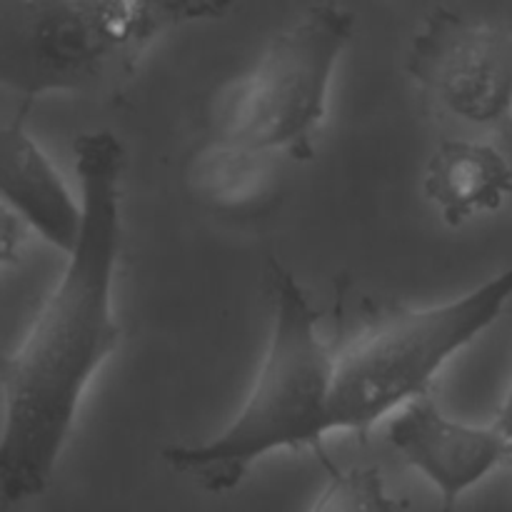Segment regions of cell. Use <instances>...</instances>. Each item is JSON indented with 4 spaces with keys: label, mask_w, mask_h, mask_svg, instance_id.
<instances>
[{
    "label": "cell",
    "mask_w": 512,
    "mask_h": 512,
    "mask_svg": "<svg viewBox=\"0 0 512 512\" xmlns=\"http://www.w3.org/2000/svg\"><path fill=\"white\" fill-rule=\"evenodd\" d=\"M73 158L78 238L23 343L0 363L5 505L40 498L50 488L85 390L120 345L113 288L123 243L125 148L110 130H90L75 138Z\"/></svg>",
    "instance_id": "6da1fadb"
},
{
    "label": "cell",
    "mask_w": 512,
    "mask_h": 512,
    "mask_svg": "<svg viewBox=\"0 0 512 512\" xmlns=\"http://www.w3.org/2000/svg\"><path fill=\"white\" fill-rule=\"evenodd\" d=\"M233 10L210 0H0V88L25 103L118 100L160 40Z\"/></svg>",
    "instance_id": "7a4b0ae2"
},
{
    "label": "cell",
    "mask_w": 512,
    "mask_h": 512,
    "mask_svg": "<svg viewBox=\"0 0 512 512\" xmlns=\"http://www.w3.org/2000/svg\"><path fill=\"white\" fill-rule=\"evenodd\" d=\"M270 333L253 385L235 418L203 443L170 445L163 460L208 493L238 488L258 460L323 443L333 428L335 355L298 275L268 260Z\"/></svg>",
    "instance_id": "3957f363"
},
{
    "label": "cell",
    "mask_w": 512,
    "mask_h": 512,
    "mask_svg": "<svg viewBox=\"0 0 512 512\" xmlns=\"http://www.w3.org/2000/svg\"><path fill=\"white\" fill-rule=\"evenodd\" d=\"M353 35V10L308 5L248 73L215 90L205 110L208 138L265 158L313 160L335 68Z\"/></svg>",
    "instance_id": "277c9868"
},
{
    "label": "cell",
    "mask_w": 512,
    "mask_h": 512,
    "mask_svg": "<svg viewBox=\"0 0 512 512\" xmlns=\"http://www.w3.org/2000/svg\"><path fill=\"white\" fill-rule=\"evenodd\" d=\"M512 298V265L460 298L393 308L335 355V433H370L380 420L430 393L450 358L490 328Z\"/></svg>",
    "instance_id": "5b68a950"
},
{
    "label": "cell",
    "mask_w": 512,
    "mask_h": 512,
    "mask_svg": "<svg viewBox=\"0 0 512 512\" xmlns=\"http://www.w3.org/2000/svg\"><path fill=\"white\" fill-rule=\"evenodd\" d=\"M405 73L440 113L503 128L512 118V25L438 5L410 40Z\"/></svg>",
    "instance_id": "8992f818"
},
{
    "label": "cell",
    "mask_w": 512,
    "mask_h": 512,
    "mask_svg": "<svg viewBox=\"0 0 512 512\" xmlns=\"http://www.w3.org/2000/svg\"><path fill=\"white\" fill-rule=\"evenodd\" d=\"M388 440L395 453L440 493V508H458L468 490L510 460V440L495 425H470L443 413L433 390L393 413Z\"/></svg>",
    "instance_id": "52a82bcc"
},
{
    "label": "cell",
    "mask_w": 512,
    "mask_h": 512,
    "mask_svg": "<svg viewBox=\"0 0 512 512\" xmlns=\"http://www.w3.org/2000/svg\"><path fill=\"white\" fill-rule=\"evenodd\" d=\"M23 118L20 110L18 118L0 125V208L65 255L78 238L80 200L28 133Z\"/></svg>",
    "instance_id": "ba28073f"
},
{
    "label": "cell",
    "mask_w": 512,
    "mask_h": 512,
    "mask_svg": "<svg viewBox=\"0 0 512 512\" xmlns=\"http://www.w3.org/2000/svg\"><path fill=\"white\" fill-rule=\"evenodd\" d=\"M423 190L445 225L460 228L475 215L503 208L512 195V165L485 140L450 138L430 155Z\"/></svg>",
    "instance_id": "9c48e42d"
},
{
    "label": "cell",
    "mask_w": 512,
    "mask_h": 512,
    "mask_svg": "<svg viewBox=\"0 0 512 512\" xmlns=\"http://www.w3.org/2000/svg\"><path fill=\"white\" fill-rule=\"evenodd\" d=\"M275 168V158L205 138L185 163V185L208 208L245 213L273 198Z\"/></svg>",
    "instance_id": "30bf717a"
},
{
    "label": "cell",
    "mask_w": 512,
    "mask_h": 512,
    "mask_svg": "<svg viewBox=\"0 0 512 512\" xmlns=\"http://www.w3.org/2000/svg\"><path fill=\"white\" fill-rule=\"evenodd\" d=\"M310 512H405V505L388 493L380 468L355 465L330 470L328 483Z\"/></svg>",
    "instance_id": "8fae6325"
},
{
    "label": "cell",
    "mask_w": 512,
    "mask_h": 512,
    "mask_svg": "<svg viewBox=\"0 0 512 512\" xmlns=\"http://www.w3.org/2000/svg\"><path fill=\"white\" fill-rule=\"evenodd\" d=\"M493 425H495V430H498V433H503L505 438L512 440V385H510L508 395H505L503 408H500L498 418H495Z\"/></svg>",
    "instance_id": "7c38bea8"
},
{
    "label": "cell",
    "mask_w": 512,
    "mask_h": 512,
    "mask_svg": "<svg viewBox=\"0 0 512 512\" xmlns=\"http://www.w3.org/2000/svg\"><path fill=\"white\" fill-rule=\"evenodd\" d=\"M440 512H455V510H450V508H440Z\"/></svg>",
    "instance_id": "4fadbf2b"
},
{
    "label": "cell",
    "mask_w": 512,
    "mask_h": 512,
    "mask_svg": "<svg viewBox=\"0 0 512 512\" xmlns=\"http://www.w3.org/2000/svg\"><path fill=\"white\" fill-rule=\"evenodd\" d=\"M510 460H512V440H510Z\"/></svg>",
    "instance_id": "5bb4252c"
}]
</instances>
